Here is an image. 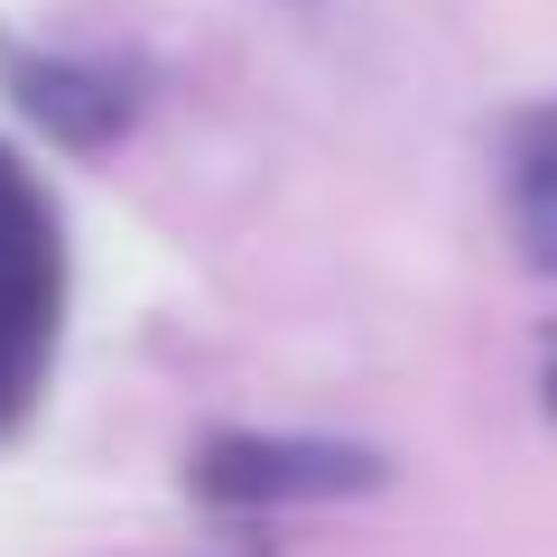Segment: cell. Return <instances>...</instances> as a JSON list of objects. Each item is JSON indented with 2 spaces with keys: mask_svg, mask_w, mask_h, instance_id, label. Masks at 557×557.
<instances>
[{
  "mask_svg": "<svg viewBox=\"0 0 557 557\" xmlns=\"http://www.w3.org/2000/svg\"><path fill=\"white\" fill-rule=\"evenodd\" d=\"M548 409H557V372H548Z\"/></svg>",
  "mask_w": 557,
  "mask_h": 557,
  "instance_id": "3957f363",
  "label": "cell"
},
{
  "mask_svg": "<svg viewBox=\"0 0 557 557\" xmlns=\"http://www.w3.org/2000/svg\"><path fill=\"white\" fill-rule=\"evenodd\" d=\"M57 307H65V242L47 214L38 177L0 149V428L38 399L47 354H57Z\"/></svg>",
  "mask_w": 557,
  "mask_h": 557,
  "instance_id": "6da1fadb",
  "label": "cell"
},
{
  "mask_svg": "<svg viewBox=\"0 0 557 557\" xmlns=\"http://www.w3.org/2000/svg\"><path fill=\"white\" fill-rule=\"evenodd\" d=\"M196 483L214 502H288V493H344V483H372V465L344 456V446H288V437H223L205 446Z\"/></svg>",
  "mask_w": 557,
  "mask_h": 557,
  "instance_id": "7a4b0ae2",
  "label": "cell"
}]
</instances>
